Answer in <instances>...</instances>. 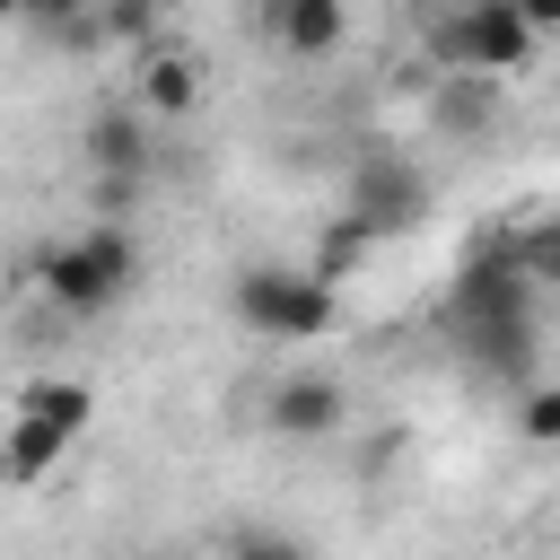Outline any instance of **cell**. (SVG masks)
<instances>
[{
    "label": "cell",
    "mask_w": 560,
    "mask_h": 560,
    "mask_svg": "<svg viewBox=\"0 0 560 560\" xmlns=\"http://www.w3.org/2000/svg\"><path fill=\"white\" fill-rule=\"evenodd\" d=\"M236 324L262 332V341H315L341 324V298H332V271H236Z\"/></svg>",
    "instance_id": "obj_1"
},
{
    "label": "cell",
    "mask_w": 560,
    "mask_h": 560,
    "mask_svg": "<svg viewBox=\"0 0 560 560\" xmlns=\"http://www.w3.org/2000/svg\"><path fill=\"white\" fill-rule=\"evenodd\" d=\"M131 280H140V254H131L122 219H96V228H79L70 245H52V254H44V298H52V306H70V315L114 306Z\"/></svg>",
    "instance_id": "obj_2"
},
{
    "label": "cell",
    "mask_w": 560,
    "mask_h": 560,
    "mask_svg": "<svg viewBox=\"0 0 560 560\" xmlns=\"http://www.w3.org/2000/svg\"><path fill=\"white\" fill-rule=\"evenodd\" d=\"M534 44H542V26L516 0H455L446 26H438V61L446 70H490V79L499 70H525Z\"/></svg>",
    "instance_id": "obj_3"
},
{
    "label": "cell",
    "mask_w": 560,
    "mask_h": 560,
    "mask_svg": "<svg viewBox=\"0 0 560 560\" xmlns=\"http://www.w3.org/2000/svg\"><path fill=\"white\" fill-rule=\"evenodd\" d=\"M262 420H271L280 438H332V429L350 420V385L324 376V368H298V376H280V385L262 394Z\"/></svg>",
    "instance_id": "obj_4"
},
{
    "label": "cell",
    "mask_w": 560,
    "mask_h": 560,
    "mask_svg": "<svg viewBox=\"0 0 560 560\" xmlns=\"http://www.w3.org/2000/svg\"><path fill=\"white\" fill-rule=\"evenodd\" d=\"M429 201V175L420 166H402V158H385V149H368L359 166H350V219L359 228H394V219H411Z\"/></svg>",
    "instance_id": "obj_5"
},
{
    "label": "cell",
    "mask_w": 560,
    "mask_h": 560,
    "mask_svg": "<svg viewBox=\"0 0 560 560\" xmlns=\"http://www.w3.org/2000/svg\"><path fill=\"white\" fill-rule=\"evenodd\" d=\"M341 26H350V0H262V35H271L280 52H298V61L332 52Z\"/></svg>",
    "instance_id": "obj_6"
},
{
    "label": "cell",
    "mask_w": 560,
    "mask_h": 560,
    "mask_svg": "<svg viewBox=\"0 0 560 560\" xmlns=\"http://www.w3.org/2000/svg\"><path fill=\"white\" fill-rule=\"evenodd\" d=\"M70 455V429L35 420V411H9V446H0V481H44L52 464Z\"/></svg>",
    "instance_id": "obj_7"
},
{
    "label": "cell",
    "mask_w": 560,
    "mask_h": 560,
    "mask_svg": "<svg viewBox=\"0 0 560 560\" xmlns=\"http://www.w3.org/2000/svg\"><path fill=\"white\" fill-rule=\"evenodd\" d=\"M192 105H201V70H192L184 52H140V114L175 122V114H192Z\"/></svg>",
    "instance_id": "obj_8"
},
{
    "label": "cell",
    "mask_w": 560,
    "mask_h": 560,
    "mask_svg": "<svg viewBox=\"0 0 560 560\" xmlns=\"http://www.w3.org/2000/svg\"><path fill=\"white\" fill-rule=\"evenodd\" d=\"M149 114L131 105V114H96L88 122V166L96 175H149V131H140Z\"/></svg>",
    "instance_id": "obj_9"
},
{
    "label": "cell",
    "mask_w": 560,
    "mask_h": 560,
    "mask_svg": "<svg viewBox=\"0 0 560 560\" xmlns=\"http://www.w3.org/2000/svg\"><path fill=\"white\" fill-rule=\"evenodd\" d=\"M18 411H35V420H52V429H70V438H79V429H88V411H96V394H88L79 376H44V385H26V394H18Z\"/></svg>",
    "instance_id": "obj_10"
},
{
    "label": "cell",
    "mask_w": 560,
    "mask_h": 560,
    "mask_svg": "<svg viewBox=\"0 0 560 560\" xmlns=\"http://www.w3.org/2000/svg\"><path fill=\"white\" fill-rule=\"evenodd\" d=\"M490 105H499L490 70H446V88H438V122H446V131H472V122H490Z\"/></svg>",
    "instance_id": "obj_11"
},
{
    "label": "cell",
    "mask_w": 560,
    "mask_h": 560,
    "mask_svg": "<svg viewBox=\"0 0 560 560\" xmlns=\"http://www.w3.org/2000/svg\"><path fill=\"white\" fill-rule=\"evenodd\" d=\"M516 438H525V446H560V385H534V394L516 402Z\"/></svg>",
    "instance_id": "obj_12"
},
{
    "label": "cell",
    "mask_w": 560,
    "mask_h": 560,
    "mask_svg": "<svg viewBox=\"0 0 560 560\" xmlns=\"http://www.w3.org/2000/svg\"><path fill=\"white\" fill-rule=\"evenodd\" d=\"M96 219H131V201H140V175H96Z\"/></svg>",
    "instance_id": "obj_13"
},
{
    "label": "cell",
    "mask_w": 560,
    "mask_h": 560,
    "mask_svg": "<svg viewBox=\"0 0 560 560\" xmlns=\"http://www.w3.org/2000/svg\"><path fill=\"white\" fill-rule=\"evenodd\" d=\"M149 18H158L149 0H114V35H149Z\"/></svg>",
    "instance_id": "obj_14"
},
{
    "label": "cell",
    "mask_w": 560,
    "mask_h": 560,
    "mask_svg": "<svg viewBox=\"0 0 560 560\" xmlns=\"http://www.w3.org/2000/svg\"><path fill=\"white\" fill-rule=\"evenodd\" d=\"M18 9H26V18H44V26H61V18L79 9V0H18Z\"/></svg>",
    "instance_id": "obj_15"
},
{
    "label": "cell",
    "mask_w": 560,
    "mask_h": 560,
    "mask_svg": "<svg viewBox=\"0 0 560 560\" xmlns=\"http://www.w3.org/2000/svg\"><path fill=\"white\" fill-rule=\"evenodd\" d=\"M516 9H525V18L542 26V35H560V0H516Z\"/></svg>",
    "instance_id": "obj_16"
},
{
    "label": "cell",
    "mask_w": 560,
    "mask_h": 560,
    "mask_svg": "<svg viewBox=\"0 0 560 560\" xmlns=\"http://www.w3.org/2000/svg\"><path fill=\"white\" fill-rule=\"evenodd\" d=\"M9 18H26V9H18V0H0V26H9Z\"/></svg>",
    "instance_id": "obj_17"
}]
</instances>
